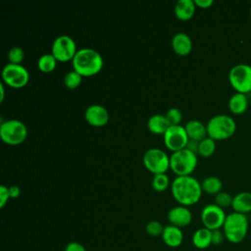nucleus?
<instances>
[{"mask_svg":"<svg viewBox=\"0 0 251 251\" xmlns=\"http://www.w3.org/2000/svg\"><path fill=\"white\" fill-rule=\"evenodd\" d=\"M171 191L175 200L186 207L196 204L203 192L201 182L192 176H176L171 184Z\"/></svg>","mask_w":251,"mask_h":251,"instance_id":"1","label":"nucleus"},{"mask_svg":"<svg viewBox=\"0 0 251 251\" xmlns=\"http://www.w3.org/2000/svg\"><path fill=\"white\" fill-rule=\"evenodd\" d=\"M72 64L74 71L81 76H92L102 71L104 61L99 52L89 47H83L77 50Z\"/></svg>","mask_w":251,"mask_h":251,"instance_id":"2","label":"nucleus"},{"mask_svg":"<svg viewBox=\"0 0 251 251\" xmlns=\"http://www.w3.org/2000/svg\"><path fill=\"white\" fill-rule=\"evenodd\" d=\"M249 222L246 215L232 212L226 215L223 231L226 239L233 244L242 242L248 232Z\"/></svg>","mask_w":251,"mask_h":251,"instance_id":"3","label":"nucleus"},{"mask_svg":"<svg viewBox=\"0 0 251 251\" xmlns=\"http://www.w3.org/2000/svg\"><path fill=\"white\" fill-rule=\"evenodd\" d=\"M206 127L209 137L215 141L225 140L234 134L236 130V124L230 116L216 115L208 121Z\"/></svg>","mask_w":251,"mask_h":251,"instance_id":"4","label":"nucleus"},{"mask_svg":"<svg viewBox=\"0 0 251 251\" xmlns=\"http://www.w3.org/2000/svg\"><path fill=\"white\" fill-rule=\"evenodd\" d=\"M197 154L184 148L172 153L170 156V169L176 176H191L197 166Z\"/></svg>","mask_w":251,"mask_h":251,"instance_id":"5","label":"nucleus"},{"mask_svg":"<svg viewBox=\"0 0 251 251\" xmlns=\"http://www.w3.org/2000/svg\"><path fill=\"white\" fill-rule=\"evenodd\" d=\"M27 136V127L20 120L10 119L0 125V137L8 145H20Z\"/></svg>","mask_w":251,"mask_h":251,"instance_id":"6","label":"nucleus"},{"mask_svg":"<svg viewBox=\"0 0 251 251\" xmlns=\"http://www.w3.org/2000/svg\"><path fill=\"white\" fill-rule=\"evenodd\" d=\"M228 80L236 92L248 94L251 92V66L247 64L233 66L228 73Z\"/></svg>","mask_w":251,"mask_h":251,"instance_id":"7","label":"nucleus"},{"mask_svg":"<svg viewBox=\"0 0 251 251\" xmlns=\"http://www.w3.org/2000/svg\"><path fill=\"white\" fill-rule=\"evenodd\" d=\"M144 167L153 175L166 174L170 169V156L160 148L148 149L142 158Z\"/></svg>","mask_w":251,"mask_h":251,"instance_id":"8","label":"nucleus"},{"mask_svg":"<svg viewBox=\"0 0 251 251\" xmlns=\"http://www.w3.org/2000/svg\"><path fill=\"white\" fill-rule=\"evenodd\" d=\"M2 79L9 87L20 89L28 83L29 73L23 65L8 63L2 70Z\"/></svg>","mask_w":251,"mask_h":251,"instance_id":"9","label":"nucleus"},{"mask_svg":"<svg viewBox=\"0 0 251 251\" xmlns=\"http://www.w3.org/2000/svg\"><path fill=\"white\" fill-rule=\"evenodd\" d=\"M78 49L75 40L69 35H59L52 43L51 54L56 58L58 62L73 61L75 55Z\"/></svg>","mask_w":251,"mask_h":251,"instance_id":"10","label":"nucleus"},{"mask_svg":"<svg viewBox=\"0 0 251 251\" xmlns=\"http://www.w3.org/2000/svg\"><path fill=\"white\" fill-rule=\"evenodd\" d=\"M226 218V215L224 209L219 207L215 203L206 205L202 209L201 215H200V219L203 224V226L210 230L223 228Z\"/></svg>","mask_w":251,"mask_h":251,"instance_id":"11","label":"nucleus"},{"mask_svg":"<svg viewBox=\"0 0 251 251\" xmlns=\"http://www.w3.org/2000/svg\"><path fill=\"white\" fill-rule=\"evenodd\" d=\"M163 138L165 146L173 153L184 149L189 139L184 126L180 125L170 126L163 135Z\"/></svg>","mask_w":251,"mask_h":251,"instance_id":"12","label":"nucleus"},{"mask_svg":"<svg viewBox=\"0 0 251 251\" xmlns=\"http://www.w3.org/2000/svg\"><path fill=\"white\" fill-rule=\"evenodd\" d=\"M85 121L94 127H102L109 122L110 115L108 110L99 104H93L86 108L84 112Z\"/></svg>","mask_w":251,"mask_h":251,"instance_id":"13","label":"nucleus"},{"mask_svg":"<svg viewBox=\"0 0 251 251\" xmlns=\"http://www.w3.org/2000/svg\"><path fill=\"white\" fill-rule=\"evenodd\" d=\"M168 221L170 225L181 228L190 225L192 221V213L188 207L178 205L173 207L168 212Z\"/></svg>","mask_w":251,"mask_h":251,"instance_id":"14","label":"nucleus"},{"mask_svg":"<svg viewBox=\"0 0 251 251\" xmlns=\"http://www.w3.org/2000/svg\"><path fill=\"white\" fill-rule=\"evenodd\" d=\"M172 47L176 55L184 57L189 55L192 50V40L188 34L177 32L172 38Z\"/></svg>","mask_w":251,"mask_h":251,"instance_id":"15","label":"nucleus"},{"mask_svg":"<svg viewBox=\"0 0 251 251\" xmlns=\"http://www.w3.org/2000/svg\"><path fill=\"white\" fill-rule=\"evenodd\" d=\"M162 239L164 243L172 248H176L181 245L183 241V233L181 228L168 225L164 227L163 233H162Z\"/></svg>","mask_w":251,"mask_h":251,"instance_id":"16","label":"nucleus"},{"mask_svg":"<svg viewBox=\"0 0 251 251\" xmlns=\"http://www.w3.org/2000/svg\"><path fill=\"white\" fill-rule=\"evenodd\" d=\"M196 11L194 0H178L175 6V15L179 21H189Z\"/></svg>","mask_w":251,"mask_h":251,"instance_id":"17","label":"nucleus"},{"mask_svg":"<svg viewBox=\"0 0 251 251\" xmlns=\"http://www.w3.org/2000/svg\"><path fill=\"white\" fill-rule=\"evenodd\" d=\"M185 131L189 139L201 141L205 137L208 136L207 134V127L202 122L198 120H190L184 126Z\"/></svg>","mask_w":251,"mask_h":251,"instance_id":"18","label":"nucleus"},{"mask_svg":"<svg viewBox=\"0 0 251 251\" xmlns=\"http://www.w3.org/2000/svg\"><path fill=\"white\" fill-rule=\"evenodd\" d=\"M231 208L233 212L247 215L251 212V191H242L233 196Z\"/></svg>","mask_w":251,"mask_h":251,"instance_id":"19","label":"nucleus"},{"mask_svg":"<svg viewBox=\"0 0 251 251\" xmlns=\"http://www.w3.org/2000/svg\"><path fill=\"white\" fill-rule=\"evenodd\" d=\"M170 124L165 115L156 114L151 116L147 121V127L148 129L158 135H164L167 129L170 127Z\"/></svg>","mask_w":251,"mask_h":251,"instance_id":"20","label":"nucleus"},{"mask_svg":"<svg viewBox=\"0 0 251 251\" xmlns=\"http://www.w3.org/2000/svg\"><path fill=\"white\" fill-rule=\"evenodd\" d=\"M248 108V98L246 94L234 93L228 100V109L234 115L245 113Z\"/></svg>","mask_w":251,"mask_h":251,"instance_id":"21","label":"nucleus"},{"mask_svg":"<svg viewBox=\"0 0 251 251\" xmlns=\"http://www.w3.org/2000/svg\"><path fill=\"white\" fill-rule=\"evenodd\" d=\"M192 244L197 249H207L212 245L211 230L206 227H200L192 234Z\"/></svg>","mask_w":251,"mask_h":251,"instance_id":"22","label":"nucleus"},{"mask_svg":"<svg viewBox=\"0 0 251 251\" xmlns=\"http://www.w3.org/2000/svg\"><path fill=\"white\" fill-rule=\"evenodd\" d=\"M201 187L205 193L211 194V195H216L222 191L223 183H222V180L218 176H210L205 177L202 180Z\"/></svg>","mask_w":251,"mask_h":251,"instance_id":"23","label":"nucleus"},{"mask_svg":"<svg viewBox=\"0 0 251 251\" xmlns=\"http://www.w3.org/2000/svg\"><path fill=\"white\" fill-rule=\"evenodd\" d=\"M57 62L58 61L51 53L43 54L42 56L39 57V59L37 61V68L41 73L49 74V73H52L56 69Z\"/></svg>","mask_w":251,"mask_h":251,"instance_id":"24","label":"nucleus"},{"mask_svg":"<svg viewBox=\"0 0 251 251\" xmlns=\"http://www.w3.org/2000/svg\"><path fill=\"white\" fill-rule=\"evenodd\" d=\"M215 150H216V141L211 137L207 136L201 141H199L198 154L201 157L209 158L215 153Z\"/></svg>","mask_w":251,"mask_h":251,"instance_id":"25","label":"nucleus"},{"mask_svg":"<svg viewBox=\"0 0 251 251\" xmlns=\"http://www.w3.org/2000/svg\"><path fill=\"white\" fill-rule=\"evenodd\" d=\"M81 80H82V76L76 73L75 71H70L68 72L65 76H64V85L68 88V89H76L80 83H81Z\"/></svg>","mask_w":251,"mask_h":251,"instance_id":"26","label":"nucleus"},{"mask_svg":"<svg viewBox=\"0 0 251 251\" xmlns=\"http://www.w3.org/2000/svg\"><path fill=\"white\" fill-rule=\"evenodd\" d=\"M170 185V178L166 174L154 175L152 178V188L157 192L165 191Z\"/></svg>","mask_w":251,"mask_h":251,"instance_id":"27","label":"nucleus"},{"mask_svg":"<svg viewBox=\"0 0 251 251\" xmlns=\"http://www.w3.org/2000/svg\"><path fill=\"white\" fill-rule=\"evenodd\" d=\"M7 58H8V61L10 64L22 65V62L25 59V52H24L23 48H21L19 46H14L9 50Z\"/></svg>","mask_w":251,"mask_h":251,"instance_id":"28","label":"nucleus"},{"mask_svg":"<svg viewBox=\"0 0 251 251\" xmlns=\"http://www.w3.org/2000/svg\"><path fill=\"white\" fill-rule=\"evenodd\" d=\"M232 199H233V196H231L229 193L221 191L215 195V204L218 205L219 207L225 209V208L231 206Z\"/></svg>","mask_w":251,"mask_h":251,"instance_id":"29","label":"nucleus"},{"mask_svg":"<svg viewBox=\"0 0 251 251\" xmlns=\"http://www.w3.org/2000/svg\"><path fill=\"white\" fill-rule=\"evenodd\" d=\"M164 227L165 226H163V225L160 222L153 220V221H150L146 224L145 231L150 236H160V235L162 236Z\"/></svg>","mask_w":251,"mask_h":251,"instance_id":"30","label":"nucleus"},{"mask_svg":"<svg viewBox=\"0 0 251 251\" xmlns=\"http://www.w3.org/2000/svg\"><path fill=\"white\" fill-rule=\"evenodd\" d=\"M166 118L171 126H177L182 120V113L178 108L173 107L169 109L166 113Z\"/></svg>","mask_w":251,"mask_h":251,"instance_id":"31","label":"nucleus"},{"mask_svg":"<svg viewBox=\"0 0 251 251\" xmlns=\"http://www.w3.org/2000/svg\"><path fill=\"white\" fill-rule=\"evenodd\" d=\"M211 239H212L213 245H220L224 242V240L226 239V236L223 230L215 229V230H211Z\"/></svg>","mask_w":251,"mask_h":251,"instance_id":"32","label":"nucleus"},{"mask_svg":"<svg viewBox=\"0 0 251 251\" xmlns=\"http://www.w3.org/2000/svg\"><path fill=\"white\" fill-rule=\"evenodd\" d=\"M11 198L9 193V187L5 185H0V208H4Z\"/></svg>","mask_w":251,"mask_h":251,"instance_id":"33","label":"nucleus"},{"mask_svg":"<svg viewBox=\"0 0 251 251\" xmlns=\"http://www.w3.org/2000/svg\"><path fill=\"white\" fill-rule=\"evenodd\" d=\"M65 251H86V248L77 241H71L66 245Z\"/></svg>","mask_w":251,"mask_h":251,"instance_id":"34","label":"nucleus"},{"mask_svg":"<svg viewBox=\"0 0 251 251\" xmlns=\"http://www.w3.org/2000/svg\"><path fill=\"white\" fill-rule=\"evenodd\" d=\"M198 147H199V141L196 140H192V139H188L187 144L185 146L186 149H188L189 151L198 154Z\"/></svg>","mask_w":251,"mask_h":251,"instance_id":"35","label":"nucleus"},{"mask_svg":"<svg viewBox=\"0 0 251 251\" xmlns=\"http://www.w3.org/2000/svg\"><path fill=\"white\" fill-rule=\"evenodd\" d=\"M194 3L198 8L208 9L214 4V1L213 0H194Z\"/></svg>","mask_w":251,"mask_h":251,"instance_id":"36","label":"nucleus"},{"mask_svg":"<svg viewBox=\"0 0 251 251\" xmlns=\"http://www.w3.org/2000/svg\"><path fill=\"white\" fill-rule=\"evenodd\" d=\"M9 193H10L11 198H13V199L18 198L21 194V188L18 185H11L9 187Z\"/></svg>","mask_w":251,"mask_h":251,"instance_id":"37","label":"nucleus"},{"mask_svg":"<svg viewBox=\"0 0 251 251\" xmlns=\"http://www.w3.org/2000/svg\"><path fill=\"white\" fill-rule=\"evenodd\" d=\"M5 99V88H4V83H0V103H2Z\"/></svg>","mask_w":251,"mask_h":251,"instance_id":"38","label":"nucleus"},{"mask_svg":"<svg viewBox=\"0 0 251 251\" xmlns=\"http://www.w3.org/2000/svg\"><path fill=\"white\" fill-rule=\"evenodd\" d=\"M250 18H251V9H250Z\"/></svg>","mask_w":251,"mask_h":251,"instance_id":"39","label":"nucleus"}]
</instances>
